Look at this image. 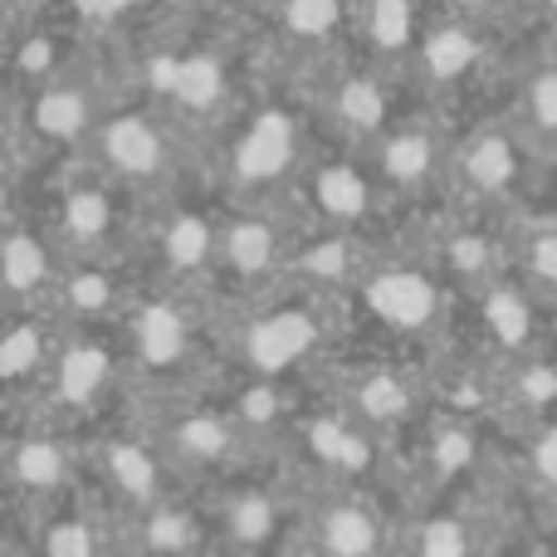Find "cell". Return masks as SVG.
I'll return each instance as SVG.
<instances>
[{"label": "cell", "mask_w": 557, "mask_h": 557, "mask_svg": "<svg viewBox=\"0 0 557 557\" xmlns=\"http://www.w3.org/2000/svg\"><path fill=\"white\" fill-rule=\"evenodd\" d=\"M98 143H103V162L123 176H152V172H162V162H166L162 133H157V123H147L143 113L113 117Z\"/></svg>", "instance_id": "cell-1"}, {"label": "cell", "mask_w": 557, "mask_h": 557, "mask_svg": "<svg viewBox=\"0 0 557 557\" xmlns=\"http://www.w3.org/2000/svg\"><path fill=\"white\" fill-rule=\"evenodd\" d=\"M480 64V35L465 25V15L441 20L421 35V69L431 84H460Z\"/></svg>", "instance_id": "cell-2"}, {"label": "cell", "mask_w": 557, "mask_h": 557, "mask_svg": "<svg viewBox=\"0 0 557 557\" xmlns=\"http://www.w3.org/2000/svg\"><path fill=\"white\" fill-rule=\"evenodd\" d=\"M367 298H372L382 323L406 327V333H416V327H425L435 318V284L421 274H411V270L382 274L372 288H367Z\"/></svg>", "instance_id": "cell-3"}, {"label": "cell", "mask_w": 557, "mask_h": 557, "mask_svg": "<svg viewBox=\"0 0 557 557\" xmlns=\"http://www.w3.org/2000/svg\"><path fill=\"white\" fill-rule=\"evenodd\" d=\"M288 162H294V123H288L284 113H264L260 123L240 137L235 172H240V182H274Z\"/></svg>", "instance_id": "cell-4"}, {"label": "cell", "mask_w": 557, "mask_h": 557, "mask_svg": "<svg viewBox=\"0 0 557 557\" xmlns=\"http://www.w3.org/2000/svg\"><path fill=\"white\" fill-rule=\"evenodd\" d=\"M313 337H318L313 318L298 313V308H284V313L264 318L250 333V362L260 367V372H284L288 362H298V357L313 347Z\"/></svg>", "instance_id": "cell-5"}, {"label": "cell", "mask_w": 557, "mask_h": 557, "mask_svg": "<svg viewBox=\"0 0 557 557\" xmlns=\"http://www.w3.org/2000/svg\"><path fill=\"white\" fill-rule=\"evenodd\" d=\"M162 88L191 113H211L225 98V69L215 54H186L162 64Z\"/></svg>", "instance_id": "cell-6"}, {"label": "cell", "mask_w": 557, "mask_h": 557, "mask_svg": "<svg viewBox=\"0 0 557 557\" xmlns=\"http://www.w3.org/2000/svg\"><path fill=\"white\" fill-rule=\"evenodd\" d=\"M88 117H94V98H88L84 84H49L35 98V133L54 137V143L78 137L88 127Z\"/></svg>", "instance_id": "cell-7"}, {"label": "cell", "mask_w": 557, "mask_h": 557, "mask_svg": "<svg viewBox=\"0 0 557 557\" xmlns=\"http://www.w3.org/2000/svg\"><path fill=\"white\" fill-rule=\"evenodd\" d=\"M278 25L294 39H333L347 25V0H278Z\"/></svg>", "instance_id": "cell-8"}, {"label": "cell", "mask_w": 557, "mask_h": 557, "mask_svg": "<svg viewBox=\"0 0 557 557\" xmlns=\"http://www.w3.org/2000/svg\"><path fill=\"white\" fill-rule=\"evenodd\" d=\"M337 117H343L352 133H376L386 123V88L372 74H347L337 88Z\"/></svg>", "instance_id": "cell-9"}, {"label": "cell", "mask_w": 557, "mask_h": 557, "mask_svg": "<svg viewBox=\"0 0 557 557\" xmlns=\"http://www.w3.org/2000/svg\"><path fill=\"white\" fill-rule=\"evenodd\" d=\"M465 176H470L480 191H499L513 182V147L499 133H480L465 147Z\"/></svg>", "instance_id": "cell-10"}, {"label": "cell", "mask_w": 557, "mask_h": 557, "mask_svg": "<svg viewBox=\"0 0 557 557\" xmlns=\"http://www.w3.org/2000/svg\"><path fill=\"white\" fill-rule=\"evenodd\" d=\"M362 29L376 49H406L416 35L411 0H362Z\"/></svg>", "instance_id": "cell-11"}, {"label": "cell", "mask_w": 557, "mask_h": 557, "mask_svg": "<svg viewBox=\"0 0 557 557\" xmlns=\"http://www.w3.org/2000/svg\"><path fill=\"white\" fill-rule=\"evenodd\" d=\"M225 264L235 274H260L274 264V231L264 221H240L225 235Z\"/></svg>", "instance_id": "cell-12"}, {"label": "cell", "mask_w": 557, "mask_h": 557, "mask_svg": "<svg viewBox=\"0 0 557 557\" xmlns=\"http://www.w3.org/2000/svg\"><path fill=\"white\" fill-rule=\"evenodd\" d=\"M313 196H318V206H323V215H333V221H352V215H362V206H367L362 176L347 172V166H327V172H318Z\"/></svg>", "instance_id": "cell-13"}, {"label": "cell", "mask_w": 557, "mask_h": 557, "mask_svg": "<svg viewBox=\"0 0 557 557\" xmlns=\"http://www.w3.org/2000/svg\"><path fill=\"white\" fill-rule=\"evenodd\" d=\"M382 172L392 182H421L431 172V137L425 133H392L382 147Z\"/></svg>", "instance_id": "cell-14"}, {"label": "cell", "mask_w": 557, "mask_h": 557, "mask_svg": "<svg viewBox=\"0 0 557 557\" xmlns=\"http://www.w3.org/2000/svg\"><path fill=\"white\" fill-rule=\"evenodd\" d=\"M323 543H327V553H333V557H367V553H372V543H376V529H372V519H367V513L333 509L323 519Z\"/></svg>", "instance_id": "cell-15"}, {"label": "cell", "mask_w": 557, "mask_h": 557, "mask_svg": "<svg viewBox=\"0 0 557 557\" xmlns=\"http://www.w3.org/2000/svg\"><path fill=\"white\" fill-rule=\"evenodd\" d=\"M39 278H45V250H39V240H29L25 231H15L5 240V284H10V294H29Z\"/></svg>", "instance_id": "cell-16"}, {"label": "cell", "mask_w": 557, "mask_h": 557, "mask_svg": "<svg viewBox=\"0 0 557 557\" xmlns=\"http://www.w3.org/2000/svg\"><path fill=\"white\" fill-rule=\"evenodd\" d=\"M108 465H113L117 490L137 494V499H152V490H157V470H152V460H147V455L137 450V445H113V450H108Z\"/></svg>", "instance_id": "cell-17"}, {"label": "cell", "mask_w": 557, "mask_h": 557, "mask_svg": "<svg viewBox=\"0 0 557 557\" xmlns=\"http://www.w3.org/2000/svg\"><path fill=\"white\" fill-rule=\"evenodd\" d=\"M143 347L152 362H172V357L186 347V323L172 313V308H152L143 323Z\"/></svg>", "instance_id": "cell-18"}, {"label": "cell", "mask_w": 557, "mask_h": 557, "mask_svg": "<svg viewBox=\"0 0 557 557\" xmlns=\"http://www.w3.org/2000/svg\"><path fill=\"white\" fill-rule=\"evenodd\" d=\"M103 376H108V357L98 347H78L64 362V396L69 401H88L103 386Z\"/></svg>", "instance_id": "cell-19"}, {"label": "cell", "mask_w": 557, "mask_h": 557, "mask_svg": "<svg viewBox=\"0 0 557 557\" xmlns=\"http://www.w3.org/2000/svg\"><path fill=\"white\" fill-rule=\"evenodd\" d=\"M206 250H211V231H206V221H196V215L172 221V231H166V260L182 264V270H191V264L206 260Z\"/></svg>", "instance_id": "cell-20"}, {"label": "cell", "mask_w": 557, "mask_h": 557, "mask_svg": "<svg viewBox=\"0 0 557 557\" xmlns=\"http://www.w3.org/2000/svg\"><path fill=\"white\" fill-rule=\"evenodd\" d=\"M357 406H362L367 416H376V421H386V416H401L406 411V386L396 382L392 372H376L362 382V392H357Z\"/></svg>", "instance_id": "cell-21"}, {"label": "cell", "mask_w": 557, "mask_h": 557, "mask_svg": "<svg viewBox=\"0 0 557 557\" xmlns=\"http://www.w3.org/2000/svg\"><path fill=\"white\" fill-rule=\"evenodd\" d=\"M15 474L29 490H54L59 474H64V460H59L54 445H25V450L15 455Z\"/></svg>", "instance_id": "cell-22"}, {"label": "cell", "mask_w": 557, "mask_h": 557, "mask_svg": "<svg viewBox=\"0 0 557 557\" xmlns=\"http://www.w3.org/2000/svg\"><path fill=\"white\" fill-rule=\"evenodd\" d=\"M182 445L191 455H225L231 450V425L215 421V416H196V421H186Z\"/></svg>", "instance_id": "cell-23"}, {"label": "cell", "mask_w": 557, "mask_h": 557, "mask_svg": "<svg viewBox=\"0 0 557 557\" xmlns=\"http://www.w3.org/2000/svg\"><path fill=\"white\" fill-rule=\"evenodd\" d=\"M35 362H39V327H15V333L5 337V352H0L5 376H10V382H20V376H25Z\"/></svg>", "instance_id": "cell-24"}, {"label": "cell", "mask_w": 557, "mask_h": 557, "mask_svg": "<svg viewBox=\"0 0 557 557\" xmlns=\"http://www.w3.org/2000/svg\"><path fill=\"white\" fill-rule=\"evenodd\" d=\"M490 323H494L499 337L523 343V337H529V308H523V298H513V294H494L490 298Z\"/></svg>", "instance_id": "cell-25"}, {"label": "cell", "mask_w": 557, "mask_h": 557, "mask_svg": "<svg viewBox=\"0 0 557 557\" xmlns=\"http://www.w3.org/2000/svg\"><path fill=\"white\" fill-rule=\"evenodd\" d=\"M103 225H108V196L103 191H74V201H69V231L98 235Z\"/></svg>", "instance_id": "cell-26"}, {"label": "cell", "mask_w": 557, "mask_h": 557, "mask_svg": "<svg viewBox=\"0 0 557 557\" xmlns=\"http://www.w3.org/2000/svg\"><path fill=\"white\" fill-rule=\"evenodd\" d=\"M470 553V539H465L460 523H431L421 539V557H465Z\"/></svg>", "instance_id": "cell-27"}, {"label": "cell", "mask_w": 557, "mask_h": 557, "mask_svg": "<svg viewBox=\"0 0 557 557\" xmlns=\"http://www.w3.org/2000/svg\"><path fill=\"white\" fill-rule=\"evenodd\" d=\"M231 529L240 533V539H264V533L274 529V509H270V499H245V504H235Z\"/></svg>", "instance_id": "cell-28"}, {"label": "cell", "mask_w": 557, "mask_h": 557, "mask_svg": "<svg viewBox=\"0 0 557 557\" xmlns=\"http://www.w3.org/2000/svg\"><path fill=\"white\" fill-rule=\"evenodd\" d=\"M529 113H533V123H539V127H557V69H548V74L533 78Z\"/></svg>", "instance_id": "cell-29"}, {"label": "cell", "mask_w": 557, "mask_h": 557, "mask_svg": "<svg viewBox=\"0 0 557 557\" xmlns=\"http://www.w3.org/2000/svg\"><path fill=\"white\" fill-rule=\"evenodd\" d=\"M49 557H94V539L84 523H54L49 529Z\"/></svg>", "instance_id": "cell-30"}, {"label": "cell", "mask_w": 557, "mask_h": 557, "mask_svg": "<svg viewBox=\"0 0 557 557\" xmlns=\"http://www.w3.org/2000/svg\"><path fill=\"white\" fill-rule=\"evenodd\" d=\"M69 5H74V15L84 25H117L123 15L137 10V0H69Z\"/></svg>", "instance_id": "cell-31"}, {"label": "cell", "mask_w": 557, "mask_h": 557, "mask_svg": "<svg viewBox=\"0 0 557 557\" xmlns=\"http://www.w3.org/2000/svg\"><path fill=\"white\" fill-rule=\"evenodd\" d=\"M533 465H539L543 480L557 484V431H548L539 445H533Z\"/></svg>", "instance_id": "cell-32"}, {"label": "cell", "mask_w": 557, "mask_h": 557, "mask_svg": "<svg viewBox=\"0 0 557 557\" xmlns=\"http://www.w3.org/2000/svg\"><path fill=\"white\" fill-rule=\"evenodd\" d=\"M103 294H108V284H103V278H84V284L74 288V298H78V304H84V308L103 304Z\"/></svg>", "instance_id": "cell-33"}, {"label": "cell", "mask_w": 557, "mask_h": 557, "mask_svg": "<svg viewBox=\"0 0 557 557\" xmlns=\"http://www.w3.org/2000/svg\"><path fill=\"white\" fill-rule=\"evenodd\" d=\"M445 5H450L455 15H465V20H470V15H484V10H494V5H499V0H445Z\"/></svg>", "instance_id": "cell-34"}, {"label": "cell", "mask_w": 557, "mask_h": 557, "mask_svg": "<svg viewBox=\"0 0 557 557\" xmlns=\"http://www.w3.org/2000/svg\"><path fill=\"white\" fill-rule=\"evenodd\" d=\"M539 255H543V270H553V274H557V240L539 245Z\"/></svg>", "instance_id": "cell-35"}, {"label": "cell", "mask_w": 557, "mask_h": 557, "mask_svg": "<svg viewBox=\"0 0 557 557\" xmlns=\"http://www.w3.org/2000/svg\"><path fill=\"white\" fill-rule=\"evenodd\" d=\"M543 5V15H557V0H539Z\"/></svg>", "instance_id": "cell-36"}, {"label": "cell", "mask_w": 557, "mask_h": 557, "mask_svg": "<svg viewBox=\"0 0 557 557\" xmlns=\"http://www.w3.org/2000/svg\"><path fill=\"white\" fill-rule=\"evenodd\" d=\"M215 5H240V0H215Z\"/></svg>", "instance_id": "cell-37"}]
</instances>
